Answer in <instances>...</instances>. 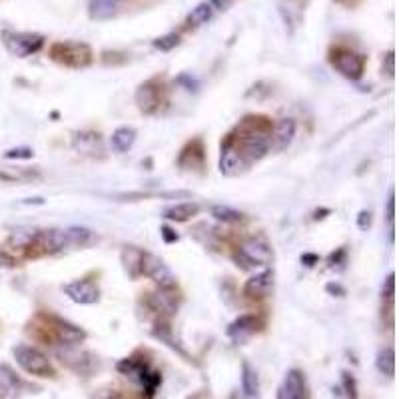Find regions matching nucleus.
<instances>
[{
  "label": "nucleus",
  "instance_id": "obj_6",
  "mask_svg": "<svg viewBox=\"0 0 399 399\" xmlns=\"http://www.w3.org/2000/svg\"><path fill=\"white\" fill-rule=\"evenodd\" d=\"M332 64L344 78L360 80L363 76V68H365V58L362 54L351 52V50H337L332 56Z\"/></svg>",
  "mask_w": 399,
  "mask_h": 399
},
{
  "label": "nucleus",
  "instance_id": "obj_9",
  "mask_svg": "<svg viewBox=\"0 0 399 399\" xmlns=\"http://www.w3.org/2000/svg\"><path fill=\"white\" fill-rule=\"evenodd\" d=\"M64 294L72 299V301L82 303V306L96 303L100 299V289L92 280H76V282H70V284L64 286Z\"/></svg>",
  "mask_w": 399,
  "mask_h": 399
},
{
  "label": "nucleus",
  "instance_id": "obj_36",
  "mask_svg": "<svg viewBox=\"0 0 399 399\" xmlns=\"http://www.w3.org/2000/svg\"><path fill=\"white\" fill-rule=\"evenodd\" d=\"M386 68H387V74L393 76V72H395V68H393V52H389L386 56Z\"/></svg>",
  "mask_w": 399,
  "mask_h": 399
},
{
  "label": "nucleus",
  "instance_id": "obj_34",
  "mask_svg": "<svg viewBox=\"0 0 399 399\" xmlns=\"http://www.w3.org/2000/svg\"><path fill=\"white\" fill-rule=\"evenodd\" d=\"M358 224H360V228H362V230H365L367 225L372 224V214H369V212L360 214V220H358Z\"/></svg>",
  "mask_w": 399,
  "mask_h": 399
},
{
  "label": "nucleus",
  "instance_id": "obj_17",
  "mask_svg": "<svg viewBox=\"0 0 399 399\" xmlns=\"http://www.w3.org/2000/svg\"><path fill=\"white\" fill-rule=\"evenodd\" d=\"M242 389H244V399H262L260 398V379L249 363H244V367H242Z\"/></svg>",
  "mask_w": 399,
  "mask_h": 399
},
{
  "label": "nucleus",
  "instance_id": "obj_32",
  "mask_svg": "<svg viewBox=\"0 0 399 399\" xmlns=\"http://www.w3.org/2000/svg\"><path fill=\"white\" fill-rule=\"evenodd\" d=\"M393 218H395V194L391 190L389 192V200H387V220L393 224Z\"/></svg>",
  "mask_w": 399,
  "mask_h": 399
},
{
  "label": "nucleus",
  "instance_id": "obj_16",
  "mask_svg": "<svg viewBox=\"0 0 399 399\" xmlns=\"http://www.w3.org/2000/svg\"><path fill=\"white\" fill-rule=\"evenodd\" d=\"M198 212V204H194V202H182V204H176V206L166 208V210H164V218L170 220V222H188V220H192Z\"/></svg>",
  "mask_w": 399,
  "mask_h": 399
},
{
  "label": "nucleus",
  "instance_id": "obj_22",
  "mask_svg": "<svg viewBox=\"0 0 399 399\" xmlns=\"http://www.w3.org/2000/svg\"><path fill=\"white\" fill-rule=\"evenodd\" d=\"M375 365L379 369V374L387 375V377H393L395 375V351L393 348H384L377 353V360Z\"/></svg>",
  "mask_w": 399,
  "mask_h": 399
},
{
  "label": "nucleus",
  "instance_id": "obj_13",
  "mask_svg": "<svg viewBox=\"0 0 399 399\" xmlns=\"http://www.w3.org/2000/svg\"><path fill=\"white\" fill-rule=\"evenodd\" d=\"M174 287H160L156 294L150 296V306L154 308V312L172 315L178 310V298L172 294Z\"/></svg>",
  "mask_w": 399,
  "mask_h": 399
},
{
  "label": "nucleus",
  "instance_id": "obj_31",
  "mask_svg": "<svg viewBox=\"0 0 399 399\" xmlns=\"http://www.w3.org/2000/svg\"><path fill=\"white\" fill-rule=\"evenodd\" d=\"M4 156H6V158H32V156H34V152H32L30 148H14V150H8Z\"/></svg>",
  "mask_w": 399,
  "mask_h": 399
},
{
  "label": "nucleus",
  "instance_id": "obj_18",
  "mask_svg": "<svg viewBox=\"0 0 399 399\" xmlns=\"http://www.w3.org/2000/svg\"><path fill=\"white\" fill-rule=\"evenodd\" d=\"M64 232H66V240H68V248H86V246L96 242L94 232L88 230V228L72 225V228H66Z\"/></svg>",
  "mask_w": 399,
  "mask_h": 399
},
{
  "label": "nucleus",
  "instance_id": "obj_8",
  "mask_svg": "<svg viewBox=\"0 0 399 399\" xmlns=\"http://www.w3.org/2000/svg\"><path fill=\"white\" fill-rule=\"evenodd\" d=\"M277 399H310L306 375L299 369H289L277 389Z\"/></svg>",
  "mask_w": 399,
  "mask_h": 399
},
{
  "label": "nucleus",
  "instance_id": "obj_24",
  "mask_svg": "<svg viewBox=\"0 0 399 399\" xmlns=\"http://www.w3.org/2000/svg\"><path fill=\"white\" fill-rule=\"evenodd\" d=\"M142 249L136 248H126L122 251V262H124V268L128 274L132 277H138L140 275V263H142Z\"/></svg>",
  "mask_w": 399,
  "mask_h": 399
},
{
  "label": "nucleus",
  "instance_id": "obj_10",
  "mask_svg": "<svg viewBox=\"0 0 399 399\" xmlns=\"http://www.w3.org/2000/svg\"><path fill=\"white\" fill-rule=\"evenodd\" d=\"M272 287H274V272L266 270V272H260L254 277H249L246 286H244V294L251 299H260L270 296Z\"/></svg>",
  "mask_w": 399,
  "mask_h": 399
},
{
  "label": "nucleus",
  "instance_id": "obj_29",
  "mask_svg": "<svg viewBox=\"0 0 399 399\" xmlns=\"http://www.w3.org/2000/svg\"><path fill=\"white\" fill-rule=\"evenodd\" d=\"M341 381H344V387H346L348 399H358V391H355V379H353L349 374H344Z\"/></svg>",
  "mask_w": 399,
  "mask_h": 399
},
{
  "label": "nucleus",
  "instance_id": "obj_37",
  "mask_svg": "<svg viewBox=\"0 0 399 399\" xmlns=\"http://www.w3.org/2000/svg\"><path fill=\"white\" fill-rule=\"evenodd\" d=\"M104 399H120L118 395H108V398H104Z\"/></svg>",
  "mask_w": 399,
  "mask_h": 399
},
{
  "label": "nucleus",
  "instance_id": "obj_11",
  "mask_svg": "<svg viewBox=\"0 0 399 399\" xmlns=\"http://www.w3.org/2000/svg\"><path fill=\"white\" fill-rule=\"evenodd\" d=\"M296 130H298V124L294 118H282L277 124H275L274 132H272V146L277 152H284L286 148H289V144L294 142V136H296Z\"/></svg>",
  "mask_w": 399,
  "mask_h": 399
},
{
  "label": "nucleus",
  "instance_id": "obj_3",
  "mask_svg": "<svg viewBox=\"0 0 399 399\" xmlns=\"http://www.w3.org/2000/svg\"><path fill=\"white\" fill-rule=\"evenodd\" d=\"M234 260L244 270H256L272 262V249L260 237H249L234 254Z\"/></svg>",
  "mask_w": 399,
  "mask_h": 399
},
{
  "label": "nucleus",
  "instance_id": "obj_27",
  "mask_svg": "<svg viewBox=\"0 0 399 399\" xmlns=\"http://www.w3.org/2000/svg\"><path fill=\"white\" fill-rule=\"evenodd\" d=\"M37 234H30V232H14L11 236V244L16 248H30L32 242H34Z\"/></svg>",
  "mask_w": 399,
  "mask_h": 399
},
{
  "label": "nucleus",
  "instance_id": "obj_19",
  "mask_svg": "<svg viewBox=\"0 0 399 399\" xmlns=\"http://www.w3.org/2000/svg\"><path fill=\"white\" fill-rule=\"evenodd\" d=\"M136 102L144 112H154V110L158 108V104H160V100H158V88L152 86V82L142 84L136 92Z\"/></svg>",
  "mask_w": 399,
  "mask_h": 399
},
{
  "label": "nucleus",
  "instance_id": "obj_23",
  "mask_svg": "<svg viewBox=\"0 0 399 399\" xmlns=\"http://www.w3.org/2000/svg\"><path fill=\"white\" fill-rule=\"evenodd\" d=\"M74 148L78 152H84V154H94L100 152V136L94 132H82L78 134L74 140Z\"/></svg>",
  "mask_w": 399,
  "mask_h": 399
},
{
  "label": "nucleus",
  "instance_id": "obj_35",
  "mask_svg": "<svg viewBox=\"0 0 399 399\" xmlns=\"http://www.w3.org/2000/svg\"><path fill=\"white\" fill-rule=\"evenodd\" d=\"M162 237L166 242H176L178 240V234H176L174 230H170L168 225H164L162 228Z\"/></svg>",
  "mask_w": 399,
  "mask_h": 399
},
{
  "label": "nucleus",
  "instance_id": "obj_12",
  "mask_svg": "<svg viewBox=\"0 0 399 399\" xmlns=\"http://www.w3.org/2000/svg\"><path fill=\"white\" fill-rule=\"evenodd\" d=\"M52 322H54V332H56V337L60 339V344H63V346H76V344L84 341L86 334H84V329H80L78 325L68 324V322L58 320V318H52Z\"/></svg>",
  "mask_w": 399,
  "mask_h": 399
},
{
  "label": "nucleus",
  "instance_id": "obj_1",
  "mask_svg": "<svg viewBox=\"0 0 399 399\" xmlns=\"http://www.w3.org/2000/svg\"><path fill=\"white\" fill-rule=\"evenodd\" d=\"M237 130L240 136H228L225 144H222L220 170L225 176L244 172L272 148V130L260 118H248Z\"/></svg>",
  "mask_w": 399,
  "mask_h": 399
},
{
  "label": "nucleus",
  "instance_id": "obj_20",
  "mask_svg": "<svg viewBox=\"0 0 399 399\" xmlns=\"http://www.w3.org/2000/svg\"><path fill=\"white\" fill-rule=\"evenodd\" d=\"M136 142V130L130 128V126H120L116 128L112 134V148L120 154H124L128 150L134 146Z\"/></svg>",
  "mask_w": 399,
  "mask_h": 399
},
{
  "label": "nucleus",
  "instance_id": "obj_7",
  "mask_svg": "<svg viewBox=\"0 0 399 399\" xmlns=\"http://www.w3.org/2000/svg\"><path fill=\"white\" fill-rule=\"evenodd\" d=\"M4 44L13 52L14 56L25 58L42 48L44 38L40 34H30V32H6L4 34Z\"/></svg>",
  "mask_w": 399,
  "mask_h": 399
},
{
  "label": "nucleus",
  "instance_id": "obj_30",
  "mask_svg": "<svg viewBox=\"0 0 399 399\" xmlns=\"http://www.w3.org/2000/svg\"><path fill=\"white\" fill-rule=\"evenodd\" d=\"M384 298L387 299H393V296H395V274H389L387 275L386 280V287H384Z\"/></svg>",
  "mask_w": 399,
  "mask_h": 399
},
{
  "label": "nucleus",
  "instance_id": "obj_5",
  "mask_svg": "<svg viewBox=\"0 0 399 399\" xmlns=\"http://www.w3.org/2000/svg\"><path fill=\"white\" fill-rule=\"evenodd\" d=\"M140 275H148L150 280H154L160 287H174L176 277L172 270L166 263L156 258L154 254L144 251L142 254V263H140Z\"/></svg>",
  "mask_w": 399,
  "mask_h": 399
},
{
  "label": "nucleus",
  "instance_id": "obj_14",
  "mask_svg": "<svg viewBox=\"0 0 399 399\" xmlns=\"http://www.w3.org/2000/svg\"><path fill=\"white\" fill-rule=\"evenodd\" d=\"M256 329H258L256 315H242V318H237L236 322L230 324V327H228V336L240 344V341H246L251 334H256Z\"/></svg>",
  "mask_w": 399,
  "mask_h": 399
},
{
  "label": "nucleus",
  "instance_id": "obj_21",
  "mask_svg": "<svg viewBox=\"0 0 399 399\" xmlns=\"http://www.w3.org/2000/svg\"><path fill=\"white\" fill-rule=\"evenodd\" d=\"M18 389V377L6 365H0V399H8Z\"/></svg>",
  "mask_w": 399,
  "mask_h": 399
},
{
  "label": "nucleus",
  "instance_id": "obj_28",
  "mask_svg": "<svg viewBox=\"0 0 399 399\" xmlns=\"http://www.w3.org/2000/svg\"><path fill=\"white\" fill-rule=\"evenodd\" d=\"M180 44V37L176 34V32H170V34H166V37L158 38L156 42H154V46L158 50H164V52H168V50L176 48Z\"/></svg>",
  "mask_w": 399,
  "mask_h": 399
},
{
  "label": "nucleus",
  "instance_id": "obj_25",
  "mask_svg": "<svg viewBox=\"0 0 399 399\" xmlns=\"http://www.w3.org/2000/svg\"><path fill=\"white\" fill-rule=\"evenodd\" d=\"M212 216L218 222H224V224H236V222H242V218H244V214L230 206H212Z\"/></svg>",
  "mask_w": 399,
  "mask_h": 399
},
{
  "label": "nucleus",
  "instance_id": "obj_26",
  "mask_svg": "<svg viewBox=\"0 0 399 399\" xmlns=\"http://www.w3.org/2000/svg\"><path fill=\"white\" fill-rule=\"evenodd\" d=\"M212 4L210 2H202V4H198L192 13H190V16H188V22L192 26H202L206 25L210 18H212Z\"/></svg>",
  "mask_w": 399,
  "mask_h": 399
},
{
  "label": "nucleus",
  "instance_id": "obj_33",
  "mask_svg": "<svg viewBox=\"0 0 399 399\" xmlns=\"http://www.w3.org/2000/svg\"><path fill=\"white\" fill-rule=\"evenodd\" d=\"M212 8H218V11H228L232 6V0H210Z\"/></svg>",
  "mask_w": 399,
  "mask_h": 399
},
{
  "label": "nucleus",
  "instance_id": "obj_4",
  "mask_svg": "<svg viewBox=\"0 0 399 399\" xmlns=\"http://www.w3.org/2000/svg\"><path fill=\"white\" fill-rule=\"evenodd\" d=\"M52 58L68 68H84L92 63V50L82 42H58L52 46Z\"/></svg>",
  "mask_w": 399,
  "mask_h": 399
},
{
  "label": "nucleus",
  "instance_id": "obj_2",
  "mask_svg": "<svg viewBox=\"0 0 399 399\" xmlns=\"http://www.w3.org/2000/svg\"><path fill=\"white\" fill-rule=\"evenodd\" d=\"M14 358H16V363L25 369L26 374L37 375V377H54L56 375V369H54L52 362L37 348L16 346L14 348Z\"/></svg>",
  "mask_w": 399,
  "mask_h": 399
},
{
  "label": "nucleus",
  "instance_id": "obj_15",
  "mask_svg": "<svg viewBox=\"0 0 399 399\" xmlns=\"http://www.w3.org/2000/svg\"><path fill=\"white\" fill-rule=\"evenodd\" d=\"M122 0H90L88 13L92 20H110L118 13Z\"/></svg>",
  "mask_w": 399,
  "mask_h": 399
}]
</instances>
